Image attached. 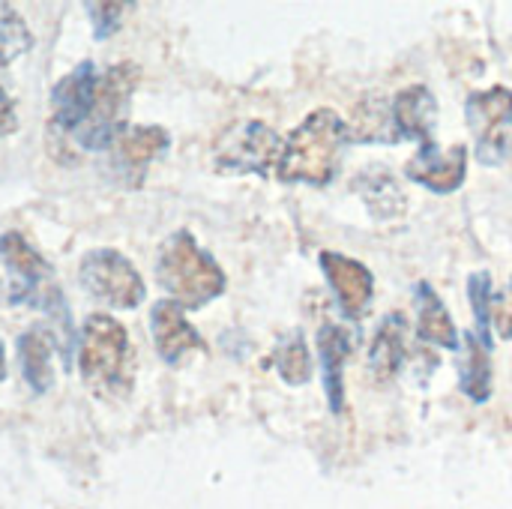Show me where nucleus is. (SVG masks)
Instances as JSON below:
<instances>
[{
  "label": "nucleus",
  "instance_id": "obj_23",
  "mask_svg": "<svg viewBox=\"0 0 512 509\" xmlns=\"http://www.w3.org/2000/svg\"><path fill=\"white\" fill-rule=\"evenodd\" d=\"M468 300L474 309V321H477V339L492 348V273L480 270L468 279Z\"/></svg>",
  "mask_w": 512,
  "mask_h": 509
},
{
  "label": "nucleus",
  "instance_id": "obj_12",
  "mask_svg": "<svg viewBox=\"0 0 512 509\" xmlns=\"http://www.w3.org/2000/svg\"><path fill=\"white\" fill-rule=\"evenodd\" d=\"M168 144H171V138L162 126H126L111 147L117 174L129 186H138L144 180V171L150 168V162L159 159L168 150Z\"/></svg>",
  "mask_w": 512,
  "mask_h": 509
},
{
  "label": "nucleus",
  "instance_id": "obj_21",
  "mask_svg": "<svg viewBox=\"0 0 512 509\" xmlns=\"http://www.w3.org/2000/svg\"><path fill=\"white\" fill-rule=\"evenodd\" d=\"M351 141L360 144H396V126H393V105L384 99H366L354 111V123H348Z\"/></svg>",
  "mask_w": 512,
  "mask_h": 509
},
{
  "label": "nucleus",
  "instance_id": "obj_26",
  "mask_svg": "<svg viewBox=\"0 0 512 509\" xmlns=\"http://www.w3.org/2000/svg\"><path fill=\"white\" fill-rule=\"evenodd\" d=\"M492 327L498 330L501 339H512V300L510 297H495L492 303Z\"/></svg>",
  "mask_w": 512,
  "mask_h": 509
},
{
  "label": "nucleus",
  "instance_id": "obj_28",
  "mask_svg": "<svg viewBox=\"0 0 512 509\" xmlns=\"http://www.w3.org/2000/svg\"><path fill=\"white\" fill-rule=\"evenodd\" d=\"M6 378V354H3V342H0V381Z\"/></svg>",
  "mask_w": 512,
  "mask_h": 509
},
{
  "label": "nucleus",
  "instance_id": "obj_19",
  "mask_svg": "<svg viewBox=\"0 0 512 509\" xmlns=\"http://www.w3.org/2000/svg\"><path fill=\"white\" fill-rule=\"evenodd\" d=\"M459 387L477 405L492 399V348H486L477 339V333H465V354L459 360Z\"/></svg>",
  "mask_w": 512,
  "mask_h": 509
},
{
  "label": "nucleus",
  "instance_id": "obj_9",
  "mask_svg": "<svg viewBox=\"0 0 512 509\" xmlns=\"http://www.w3.org/2000/svg\"><path fill=\"white\" fill-rule=\"evenodd\" d=\"M405 174L414 183H420L429 192H435V195H450L468 177V147L465 144H453V147L441 150L435 141L423 144L417 150V156L408 159Z\"/></svg>",
  "mask_w": 512,
  "mask_h": 509
},
{
  "label": "nucleus",
  "instance_id": "obj_11",
  "mask_svg": "<svg viewBox=\"0 0 512 509\" xmlns=\"http://www.w3.org/2000/svg\"><path fill=\"white\" fill-rule=\"evenodd\" d=\"M150 333H153V345H156L159 357L168 366H177V363H183V357L204 348V339L186 321V309L180 303H174V300H159L153 306Z\"/></svg>",
  "mask_w": 512,
  "mask_h": 509
},
{
  "label": "nucleus",
  "instance_id": "obj_17",
  "mask_svg": "<svg viewBox=\"0 0 512 509\" xmlns=\"http://www.w3.org/2000/svg\"><path fill=\"white\" fill-rule=\"evenodd\" d=\"M405 336H408V318L402 312L384 315V321L378 324L372 345H369V369L378 381H390L399 375L405 354H408Z\"/></svg>",
  "mask_w": 512,
  "mask_h": 509
},
{
  "label": "nucleus",
  "instance_id": "obj_24",
  "mask_svg": "<svg viewBox=\"0 0 512 509\" xmlns=\"http://www.w3.org/2000/svg\"><path fill=\"white\" fill-rule=\"evenodd\" d=\"M30 45H33V36L24 18L9 3H0V60L9 66V60L30 51Z\"/></svg>",
  "mask_w": 512,
  "mask_h": 509
},
{
  "label": "nucleus",
  "instance_id": "obj_1",
  "mask_svg": "<svg viewBox=\"0 0 512 509\" xmlns=\"http://www.w3.org/2000/svg\"><path fill=\"white\" fill-rule=\"evenodd\" d=\"M348 141V123L333 108H318L294 132H288L276 177L282 183L330 186L342 168V150Z\"/></svg>",
  "mask_w": 512,
  "mask_h": 509
},
{
  "label": "nucleus",
  "instance_id": "obj_22",
  "mask_svg": "<svg viewBox=\"0 0 512 509\" xmlns=\"http://www.w3.org/2000/svg\"><path fill=\"white\" fill-rule=\"evenodd\" d=\"M273 363H276V369H279V375H282L285 384H291V387L309 384V378H312V354H309L306 339H303L300 330L291 333V336L276 348Z\"/></svg>",
  "mask_w": 512,
  "mask_h": 509
},
{
  "label": "nucleus",
  "instance_id": "obj_3",
  "mask_svg": "<svg viewBox=\"0 0 512 509\" xmlns=\"http://www.w3.org/2000/svg\"><path fill=\"white\" fill-rule=\"evenodd\" d=\"M132 366L135 354L126 327L102 312L87 315L78 345V369L84 381L96 393L126 396L132 390Z\"/></svg>",
  "mask_w": 512,
  "mask_h": 509
},
{
  "label": "nucleus",
  "instance_id": "obj_16",
  "mask_svg": "<svg viewBox=\"0 0 512 509\" xmlns=\"http://www.w3.org/2000/svg\"><path fill=\"white\" fill-rule=\"evenodd\" d=\"M354 192L363 198V204L369 207V213L378 219V222H387V219H399L408 207V195L405 189L399 186L396 174L381 168V165H372L366 171H360L354 180H351Z\"/></svg>",
  "mask_w": 512,
  "mask_h": 509
},
{
  "label": "nucleus",
  "instance_id": "obj_6",
  "mask_svg": "<svg viewBox=\"0 0 512 509\" xmlns=\"http://www.w3.org/2000/svg\"><path fill=\"white\" fill-rule=\"evenodd\" d=\"M465 120L483 165H504L512 153V90L495 84L477 90L465 102Z\"/></svg>",
  "mask_w": 512,
  "mask_h": 509
},
{
  "label": "nucleus",
  "instance_id": "obj_14",
  "mask_svg": "<svg viewBox=\"0 0 512 509\" xmlns=\"http://www.w3.org/2000/svg\"><path fill=\"white\" fill-rule=\"evenodd\" d=\"M393 126L399 138H411L420 144L435 141L438 126V99L426 84H411L393 96Z\"/></svg>",
  "mask_w": 512,
  "mask_h": 509
},
{
  "label": "nucleus",
  "instance_id": "obj_7",
  "mask_svg": "<svg viewBox=\"0 0 512 509\" xmlns=\"http://www.w3.org/2000/svg\"><path fill=\"white\" fill-rule=\"evenodd\" d=\"M81 288L93 294L96 300L117 306V309H135L144 300V279L135 270V264L114 252V249H93L84 255L78 270Z\"/></svg>",
  "mask_w": 512,
  "mask_h": 509
},
{
  "label": "nucleus",
  "instance_id": "obj_20",
  "mask_svg": "<svg viewBox=\"0 0 512 509\" xmlns=\"http://www.w3.org/2000/svg\"><path fill=\"white\" fill-rule=\"evenodd\" d=\"M18 360L24 381L30 384L33 393H45L54 384V369H51V339L45 330L30 327L27 333L18 336Z\"/></svg>",
  "mask_w": 512,
  "mask_h": 509
},
{
  "label": "nucleus",
  "instance_id": "obj_27",
  "mask_svg": "<svg viewBox=\"0 0 512 509\" xmlns=\"http://www.w3.org/2000/svg\"><path fill=\"white\" fill-rule=\"evenodd\" d=\"M3 66H6V63L0 60V69H3ZM12 129H15V105H12L6 87L0 84V135H3V132H12Z\"/></svg>",
  "mask_w": 512,
  "mask_h": 509
},
{
  "label": "nucleus",
  "instance_id": "obj_18",
  "mask_svg": "<svg viewBox=\"0 0 512 509\" xmlns=\"http://www.w3.org/2000/svg\"><path fill=\"white\" fill-rule=\"evenodd\" d=\"M417 303H420V315H417V336L429 345L447 348V351H459L462 339H459V327L453 321V315L447 312V306L441 303V297L420 282L417 285Z\"/></svg>",
  "mask_w": 512,
  "mask_h": 509
},
{
  "label": "nucleus",
  "instance_id": "obj_4",
  "mask_svg": "<svg viewBox=\"0 0 512 509\" xmlns=\"http://www.w3.org/2000/svg\"><path fill=\"white\" fill-rule=\"evenodd\" d=\"M138 84V66L120 63L99 75L96 99L87 120L75 129V141L84 150H111L120 132L126 129V111Z\"/></svg>",
  "mask_w": 512,
  "mask_h": 509
},
{
  "label": "nucleus",
  "instance_id": "obj_25",
  "mask_svg": "<svg viewBox=\"0 0 512 509\" xmlns=\"http://www.w3.org/2000/svg\"><path fill=\"white\" fill-rule=\"evenodd\" d=\"M90 18H93V30H96V39H108L117 27H120V12L126 9L123 3H90Z\"/></svg>",
  "mask_w": 512,
  "mask_h": 509
},
{
  "label": "nucleus",
  "instance_id": "obj_5",
  "mask_svg": "<svg viewBox=\"0 0 512 509\" xmlns=\"http://www.w3.org/2000/svg\"><path fill=\"white\" fill-rule=\"evenodd\" d=\"M285 138L261 123V120H240L228 126L213 144V165L222 174H258L270 177L282 159Z\"/></svg>",
  "mask_w": 512,
  "mask_h": 509
},
{
  "label": "nucleus",
  "instance_id": "obj_13",
  "mask_svg": "<svg viewBox=\"0 0 512 509\" xmlns=\"http://www.w3.org/2000/svg\"><path fill=\"white\" fill-rule=\"evenodd\" d=\"M0 261L12 276V291H9L12 303L30 300L42 288V282H48V276H51L48 261L27 243V237L21 231H6L0 237Z\"/></svg>",
  "mask_w": 512,
  "mask_h": 509
},
{
  "label": "nucleus",
  "instance_id": "obj_15",
  "mask_svg": "<svg viewBox=\"0 0 512 509\" xmlns=\"http://www.w3.org/2000/svg\"><path fill=\"white\" fill-rule=\"evenodd\" d=\"M351 357V333L339 324H324L318 330V360H321V384L333 414L345 408V363Z\"/></svg>",
  "mask_w": 512,
  "mask_h": 509
},
{
  "label": "nucleus",
  "instance_id": "obj_10",
  "mask_svg": "<svg viewBox=\"0 0 512 509\" xmlns=\"http://www.w3.org/2000/svg\"><path fill=\"white\" fill-rule=\"evenodd\" d=\"M99 69L84 60L78 63L69 75H63L54 90H51V111H54V126L66 129V132H75L87 114H90V105L96 99V87H99Z\"/></svg>",
  "mask_w": 512,
  "mask_h": 509
},
{
  "label": "nucleus",
  "instance_id": "obj_2",
  "mask_svg": "<svg viewBox=\"0 0 512 509\" xmlns=\"http://www.w3.org/2000/svg\"><path fill=\"white\" fill-rule=\"evenodd\" d=\"M159 285L171 294L183 309H201L225 294V270L216 264L210 252L198 246L189 231H174L156 258Z\"/></svg>",
  "mask_w": 512,
  "mask_h": 509
},
{
  "label": "nucleus",
  "instance_id": "obj_8",
  "mask_svg": "<svg viewBox=\"0 0 512 509\" xmlns=\"http://www.w3.org/2000/svg\"><path fill=\"white\" fill-rule=\"evenodd\" d=\"M318 264H321V273L327 276V285L336 294L345 318H351V321L363 318L372 303V294H375L372 270L342 252H321Z\"/></svg>",
  "mask_w": 512,
  "mask_h": 509
}]
</instances>
